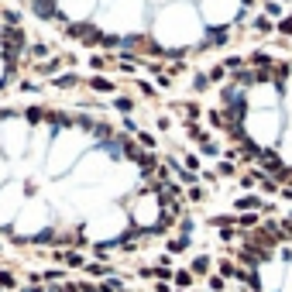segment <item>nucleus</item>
I'll use <instances>...</instances> for the list:
<instances>
[{
    "label": "nucleus",
    "instance_id": "obj_4",
    "mask_svg": "<svg viewBox=\"0 0 292 292\" xmlns=\"http://www.w3.org/2000/svg\"><path fill=\"white\" fill-rule=\"evenodd\" d=\"M34 59V38L28 17L14 0H0V93H7L28 72Z\"/></svg>",
    "mask_w": 292,
    "mask_h": 292
},
{
    "label": "nucleus",
    "instance_id": "obj_1",
    "mask_svg": "<svg viewBox=\"0 0 292 292\" xmlns=\"http://www.w3.org/2000/svg\"><path fill=\"white\" fill-rule=\"evenodd\" d=\"M189 189L151 138L72 103H0V244L124 258L169 241Z\"/></svg>",
    "mask_w": 292,
    "mask_h": 292
},
{
    "label": "nucleus",
    "instance_id": "obj_3",
    "mask_svg": "<svg viewBox=\"0 0 292 292\" xmlns=\"http://www.w3.org/2000/svg\"><path fill=\"white\" fill-rule=\"evenodd\" d=\"M189 113L227 162L292 196V55L247 52L206 69Z\"/></svg>",
    "mask_w": 292,
    "mask_h": 292
},
{
    "label": "nucleus",
    "instance_id": "obj_5",
    "mask_svg": "<svg viewBox=\"0 0 292 292\" xmlns=\"http://www.w3.org/2000/svg\"><path fill=\"white\" fill-rule=\"evenodd\" d=\"M14 292H172L162 285H145L131 279H90V275H66V279H45L21 285Z\"/></svg>",
    "mask_w": 292,
    "mask_h": 292
},
{
    "label": "nucleus",
    "instance_id": "obj_2",
    "mask_svg": "<svg viewBox=\"0 0 292 292\" xmlns=\"http://www.w3.org/2000/svg\"><path fill=\"white\" fill-rule=\"evenodd\" d=\"M66 42L148 66L224 52L261 21L268 0H14Z\"/></svg>",
    "mask_w": 292,
    "mask_h": 292
}]
</instances>
